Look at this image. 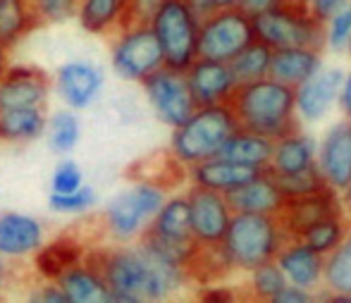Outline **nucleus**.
I'll list each match as a JSON object with an SVG mask.
<instances>
[{
    "mask_svg": "<svg viewBox=\"0 0 351 303\" xmlns=\"http://www.w3.org/2000/svg\"><path fill=\"white\" fill-rule=\"evenodd\" d=\"M88 260L98 267L110 291V303L162 301L186 284V270L165 260L141 241L120 243L115 248L91 253Z\"/></svg>",
    "mask_w": 351,
    "mask_h": 303,
    "instance_id": "1",
    "label": "nucleus"
},
{
    "mask_svg": "<svg viewBox=\"0 0 351 303\" xmlns=\"http://www.w3.org/2000/svg\"><path fill=\"white\" fill-rule=\"evenodd\" d=\"M227 106L232 108L237 124L241 129L263 134L273 141L299 129L294 88L282 82H275L273 77L239 84L232 91Z\"/></svg>",
    "mask_w": 351,
    "mask_h": 303,
    "instance_id": "2",
    "label": "nucleus"
},
{
    "mask_svg": "<svg viewBox=\"0 0 351 303\" xmlns=\"http://www.w3.org/2000/svg\"><path fill=\"white\" fill-rule=\"evenodd\" d=\"M237 127L239 124H237L234 112L227 103L196 108L189 120L172 129V160L184 170H189L208 158L220 156L222 146L237 132Z\"/></svg>",
    "mask_w": 351,
    "mask_h": 303,
    "instance_id": "3",
    "label": "nucleus"
},
{
    "mask_svg": "<svg viewBox=\"0 0 351 303\" xmlns=\"http://www.w3.org/2000/svg\"><path fill=\"white\" fill-rule=\"evenodd\" d=\"M162 53V64L184 72L199 58L201 12L194 0H158L146 14Z\"/></svg>",
    "mask_w": 351,
    "mask_h": 303,
    "instance_id": "4",
    "label": "nucleus"
},
{
    "mask_svg": "<svg viewBox=\"0 0 351 303\" xmlns=\"http://www.w3.org/2000/svg\"><path fill=\"white\" fill-rule=\"evenodd\" d=\"M291 239L278 215L265 213H232L230 227L222 239L234 270H254L261 263L275 260L278 251Z\"/></svg>",
    "mask_w": 351,
    "mask_h": 303,
    "instance_id": "5",
    "label": "nucleus"
},
{
    "mask_svg": "<svg viewBox=\"0 0 351 303\" xmlns=\"http://www.w3.org/2000/svg\"><path fill=\"white\" fill-rule=\"evenodd\" d=\"M167 186L158 180H141L127 191L117 193L103 213V227L115 243H134L160 210Z\"/></svg>",
    "mask_w": 351,
    "mask_h": 303,
    "instance_id": "6",
    "label": "nucleus"
},
{
    "mask_svg": "<svg viewBox=\"0 0 351 303\" xmlns=\"http://www.w3.org/2000/svg\"><path fill=\"white\" fill-rule=\"evenodd\" d=\"M254 36L275 48H313L323 51L325 22L315 19L304 3H280L278 8L251 17Z\"/></svg>",
    "mask_w": 351,
    "mask_h": 303,
    "instance_id": "7",
    "label": "nucleus"
},
{
    "mask_svg": "<svg viewBox=\"0 0 351 303\" xmlns=\"http://www.w3.org/2000/svg\"><path fill=\"white\" fill-rule=\"evenodd\" d=\"M143 246L151 248L165 260L184 267L189 265L191 256L196 251V241L191 237V220H189V201L186 193L180 196H167L160 210L146 227L139 239Z\"/></svg>",
    "mask_w": 351,
    "mask_h": 303,
    "instance_id": "8",
    "label": "nucleus"
},
{
    "mask_svg": "<svg viewBox=\"0 0 351 303\" xmlns=\"http://www.w3.org/2000/svg\"><path fill=\"white\" fill-rule=\"evenodd\" d=\"M110 62L117 77L136 84L162 67L160 46L146 19H130L112 34Z\"/></svg>",
    "mask_w": 351,
    "mask_h": 303,
    "instance_id": "9",
    "label": "nucleus"
},
{
    "mask_svg": "<svg viewBox=\"0 0 351 303\" xmlns=\"http://www.w3.org/2000/svg\"><path fill=\"white\" fill-rule=\"evenodd\" d=\"M254 38V22L246 12H241L239 8L215 10L201 17L199 58L230 62Z\"/></svg>",
    "mask_w": 351,
    "mask_h": 303,
    "instance_id": "10",
    "label": "nucleus"
},
{
    "mask_svg": "<svg viewBox=\"0 0 351 303\" xmlns=\"http://www.w3.org/2000/svg\"><path fill=\"white\" fill-rule=\"evenodd\" d=\"M143 91L148 96V103L156 110L158 120L167 127H180L194 115L196 103L191 98V91L186 86V77L180 69H170L162 64L160 69L143 79Z\"/></svg>",
    "mask_w": 351,
    "mask_h": 303,
    "instance_id": "11",
    "label": "nucleus"
},
{
    "mask_svg": "<svg viewBox=\"0 0 351 303\" xmlns=\"http://www.w3.org/2000/svg\"><path fill=\"white\" fill-rule=\"evenodd\" d=\"M186 201H189L191 237H194L196 246L222 243L227 234V227H230L232 213H234L230 208V203H227L225 193H217L210 191V189L191 184Z\"/></svg>",
    "mask_w": 351,
    "mask_h": 303,
    "instance_id": "12",
    "label": "nucleus"
},
{
    "mask_svg": "<svg viewBox=\"0 0 351 303\" xmlns=\"http://www.w3.org/2000/svg\"><path fill=\"white\" fill-rule=\"evenodd\" d=\"M51 79L34 64H8L0 77V110L14 108H46Z\"/></svg>",
    "mask_w": 351,
    "mask_h": 303,
    "instance_id": "13",
    "label": "nucleus"
},
{
    "mask_svg": "<svg viewBox=\"0 0 351 303\" xmlns=\"http://www.w3.org/2000/svg\"><path fill=\"white\" fill-rule=\"evenodd\" d=\"M315 167L325 184L342 193L351 182V117L332 124L315 151Z\"/></svg>",
    "mask_w": 351,
    "mask_h": 303,
    "instance_id": "14",
    "label": "nucleus"
},
{
    "mask_svg": "<svg viewBox=\"0 0 351 303\" xmlns=\"http://www.w3.org/2000/svg\"><path fill=\"white\" fill-rule=\"evenodd\" d=\"M332 215H344V206H342V198L335 189L325 186L320 191L313 193H306V196L299 198H287L282 210L278 213L282 227L285 232L296 239L306 227L315 225L318 220L323 217H332Z\"/></svg>",
    "mask_w": 351,
    "mask_h": 303,
    "instance_id": "15",
    "label": "nucleus"
},
{
    "mask_svg": "<svg viewBox=\"0 0 351 303\" xmlns=\"http://www.w3.org/2000/svg\"><path fill=\"white\" fill-rule=\"evenodd\" d=\"M184 77L196 108L227 103L232 91L237 88V82L230 72V64L220 60H210V58H196L184 69Z\"/></svg>",
    "mask_w": 351,
    "mask_h": 303,
    "instance_id": "16",
    "label": "nucleus"
},
{
    "mask_svg": "<svg viewBox=\"0 0 351 303\" xmlns=\"http://www.w3.org/2000/svg\"><path fill=\"white\" fill-rule=\"evenodd\" d=\"M56 91L70 110H86L103 91V72L88 60L65 62L56 74Z\"/></svg>",
    "mask_w": 351,
    "mask_h": 303,
    "instance_id": "17",
    "label": "nucleus"
},
{
    "mask_svg": "<svg viewBox=\"0 0 351 303\" xmlns=\"http://www.w3.org/2000/svg\"><path fill=\"white\" fill-rule=\"evenodd\" d=\"M342 69H318L311 79L294 88L296 115L304 122H318L328 115L342 86Z\"/></svg>",
    "mask_w": 351,
    "mask_h": 303,
    "instance_id": "18",
    "label": "nucleus"
},
{
    "mask_svg": "<svg viewBox=\"0 0 351 303\" xmlns=\"http://www.w3.org/2000/svg\"><path fill=\"white\" fill-rule=\"evenodd\" d=\"M46 241V230L32 215L0 213V256L5 260L32 258Z\"/></svg>",
    "mask_w": 351,
    "mask_h": 303,
    "instance_id": "19",
    "label": "nucleus"
},
{
    "mask_svg": "<svg viewBox=\"0 0 351 303\" xmlns=\"http://www.w3.org/2000/svg\"><path fill=\"white\" fill-rule=\"evenodd\" d=\"M275 263L280 265L282 275L289 284H296L301 289H313L323 282V263L325 256L306 246L301 239H287L285 246L278 251Z\"/></svg>",
    "mask_w": 351,
    "mask_h": 303,
    "instance_id": "20",
    "label": "nucleus"
},
{
    "mask_svg": "<svg viewBox=\"0 0 351 303\" xmlns=\"http://www.w3.org/2000/svg\"><path fill=\"white\" fill-rule=\"evenodd\" d=\"M189 180L194 186H204L217 193H230L234 189L244 186L246 182L256 180L263 170L249 165H239V162H232L227 158H208V160L199 162V165L189 167Z\"/></svg>",
    "mask_w": 351,
    "mask_h": 303,
    "instance_id": "21",
    "label": "nucleus"
},
{
    "mask_svg": "<svg viewBox=\"0 0 351 303\" xmlns=\"http://www.w3.org/2000/svg\"><path fill=\"white\" fill-rule=\"evenodd\" d=\"M225 198L234 213H265V215H278L287 201L268 167L256 180L225 193Z\"/></svg>",
    "mask_w": 351,
    "mask_h": 303,
    "instance_id": "22",
    "label": "nucleus"
},
{
    "mask_svg": "<svg viewBox=\"0 0 351 303\" xmlns=\"http://www.w3.org/2000/svg\"><path fill=\"white\" fill-rule=\"evenodd\" d=\"M34 267H36L38 277L46 282L58 280L65 275L70 267L79 265L88 258V248L84 246L82 239L70 234H62L53 241H43L41 248L34 253Z\"/></svg>",
    "mask_w": 351,
    "mask_h": 303,
    "instance_id": "23",
    "label": "nucleus"
},
{
    "mask_svg": "<svg viewBox=\"0 0 351 303\" xmlns=\"http://www.w3.org/2000/svg\"><path fill=\"white\" fill-rule=\"evenodd\" d=\"M134 0H79V27L93 36H112L132 17Z\"/></svg>",
    "mask_w": 351,
    "mask_h": 303,
    "instance_id": "24",
    "label": "nucleus"
},
{
    "mask_svg": "<svg viewBox=\"0 0 351 303\" xmlns=\"http://www.w3.org/2000/svg\"><path fill=\"white\" fill-rule=\"evenodd\" d=\"M320 64H323L320 51H313V48H275L270 56L268 77L296 88L306 79L313 77L320 69Z\"/></svg>",
    "mask_w": 351,
    "mask_h": 303,
    "instance_id": "25",
    "label": "nucleus"
},
{
    "mask_svg": "<svg viewBox=\"0 0 351 303\" xmlns=\"http://www.w3.org/2000/svg\"><path fill=\"white\" fill-rule=\"evenodd\" d=\"M58 284L65 291L67 303H110V291L91 260H84L58 277Z\"/></svg>",
    "mask_w": 351,
    "mask_h": 303,
    "instance_id": "26",
    "label": "nucleus"
},
{
    "mask_svg": "<svg viewBox=\"0 0 351 303\" xmlns=\"http://www.w3.org/2000/svg\"><path fill=\"white\" fill-rule=\"evenodd\" d=\"M315 165V141L299 129L287 136H280L273 143V156H270L268 170L275 175H294V172L308 170Z\"/></svg>",
    "mask_w": 351,
    "mask_h": 303,
    "instance_id": "27",
    "label": "nucleus"
},
{
    "mask_svg": "<svg viewBox=\"0 0 351 303\" xmlns=\"http://www.w3.org/2000/svg\"><path fill=\"white\" fill-rule=\"evenodd\" d=\"M273 138L263 136V134L249 132V129L237 127V132L232 134L225 141L220 151V158H227L232 162H239V165L258 167L265 170L273 156Z\"/></svg>",
    "mask_w": 351,
    "mask_h": 303,
    "instance_id": "28",
    "label": "nucleus"
},
{
    "mask_svg": "<svg viewBox=\"0 0 351 303\" xmlns=\"http://www.w3.org/2000/svg\"><path fill=\"white\" fill-rule=\"evenodd\" d=\"M43 108H14L0 110V143H29L46 132Z\"/></svg>",
    "mask_w": 351,
    "mask_h": 303,
    "instance_id": "29",
    "label": "nucleus"
},
{
    "mask_svg": "<svg viewBox=\"0 0 351 303\" xmlns=\"http://www.w3.org/2000/svg\"><path fill=\"white\" fill-rule=\"evenodd\" d=\"M38 27L32 0H0V43L14 48Z\"/></svg>",
    "mask_w": 351,
    "mask_h": 303,
    "instance_id": "30",
    "label": "nucleus"
},
{
    "mask_svg": "<svg viewBox=\"0 0 351 303\" xmlns=\"http://www.w3.org/2000/svg\"><path fill=\"white\" fill-rule=\"evenodd\" d=\"M270 56H273V48L265 46L263 41H258V38H254L239 56L232 58L227 64H230V72H232V77H234L237 86H239V84H249V82H256V79L268 77Z\"/></svg>",
    "mask_w": 351,
    "mask_h": 303,
    "instance_id": "31",
    "label": "nucleus"
},
{
    "mask_svg": "<svg viewBox=\"0 0 351 303\" xmlns=\"http://www.w3.org/2000/svg\"><path fill=\"white\" fill-rule=\"evenodd\" d=\"M323 282L330 294H351V227L344 239L325 256Z\"/></svg>",
    "mask_w": 351,
    "mask_h": 303,
    "instance_id": "32",
    "label": "nucleus"
},
{
    "mask_svg": "<svg viewBox=\"0 0 351 303\" xmlns=\"http://www.w3.org/2000/svg\"><path fill=\"white\" fill-rule=\"evenodd\" d=\"M349 232V222L344 215H332V217H323L315 225L306 227L296 239H301L306 246H311L313 251L328 256L339 241L344 239V234Z\"/></svg>",
    "mask_w": 351,
    "mask_h": 303,
    "instance_id": "33",
    "label": "nucleus"
},
{
    "mask_svg": "<svg viewBox=\"0 0 351 303\" xmlns=\"http://www.w3.org/2000/svg\"><path fill=\"white\" fill-rule=\"evenodd\" d=\"M48 136V146L56 153H72L79 143V136H82V124H79V117L74 115V110H60L56 115H51L46 120V132Z\"/></svg>",
    "mask_w": 351,
    "mask_h": 303,
    "instance_id": "34",
    "label": "nucleus"
},
{
    "mask_svg": "<svg viewBox=\"0 0 351 303\" xmlns=\"http://www.w3.org/2000/svg\"><path fill=\"white\" fill-rule=\"evenodd\" d=\"M249 272H251V280H249L251 294L258 301H273V296L287 284V277L282 275L280 265L275 260L261 263V265H256Z\"/></svg>",
    "mask_w": 351,
    "mask_h": 303,
    "instance_id": "35",
    "label": "nucleus"
},
{
    "mask_svg": "<svg viewBox=\"0 0 351 303\" xmlns=\"http://www.w3.org/2000/svg\"><path fill=\"white\" fill-rule=\"evenodd\" d=\"M270 175L275 177V182H278L280 191L285 193V198H299L328 186L315 165L308 167V170L294 172V175H275V172H270Z\"/></svg>",
    "mask_w": 351,
    "mask_h": 303,
    "instance_id": "36",
    "label": "nucleus"
},
{
    "mask_svg": "<svg viewBox=\"0 0 351 303\" xmlns=\"http://www.w3.org/2000/svg\"><path fill=\"white\" fill-rule=\"evenodd\" d=\"M48 206L53 213H60V215H84L96 206V193L88 186H79L67 193H51Z\"/></svg>",
    "mask_w": 351,
    "mask_h": 303,
    "instance_id": "37",
    "label": "nucleus"
},
{
    "mask_svg": "<svg viewBox=\"0 0 351 303\" xmlns=\"http://www.w3.org/2000/svg\"><path fill=\"white\" fill-rule=\"evenodd\" d=\"M34 3V14H36L38 24H65L70 19L77 17L79 0H32Z\"/></svg>",
    "mask_w": 351,
    "mask_h": 303,
    "instance_id": "38",
    "label": "nucleus"
},
{
    "mask_svg": "<svg viewBox=\"0 0 351 303\" xmlns=\"http://www.w3.org/2000/svg\"><path fill=\"white\" fill-rule=\"evenodd\" d=\"M349 38H351V3L347 0L325 22V46H330L332 51H342V48L349 46Z\"/></svg>",
    "mask_w": 351,
    "mask_h": 303,
    "instance_id": "39",
    "label": "nucleus"
},
{
    "mask_svg": "<svg viewBox=\"0 0 351 303\" xmlns=\"http://www.w3.org/2000/svg\"><path fill=\"white\" fill-rule=\"evenodd\" d=\"M79 186H84V172L79 170L77 162H72V160L60 162L51 177L53 193H67V191H74V189H79Z\"/></svg>",
    "mask_w": 351,
    "mask_h": 303,
    "instance_id": "40",
    "label": "nucleus"
},
{
    "mask_svg": "<svg viewBox=\"0 0 351 303\" xmlns=\"http://www.w3.org/2000/svg\"><path fill=\"white\" fill-rule=\"evenodd\" d=\"M347 0H304V5L308 8V12L320 22H328L335 12H337Z\"/></svg>",
    "mask_w": 351,
    "mask_h": 303,
    "instance_id": "41",
    "label": "nucleus"
},
{
    "mask_svg": "<svg viewBox=\"0 0 351 303\" xmlns=\"http://www.w3.org/2000/svg\"><path fill=\"white\" fill-rule=\"evenodd\" d=\"M32 301L34 303H67V296H65V291L60 289V284L53 280V282H46L43 287H38V289L34 291Z\"/></svg>",
    "mask_w": 351,
    "mask_h": 303,
    "instance_id": "42",
    "label": "nucleus"
},
{
    "mask_svg": "<svg viewBox=\"0 0 351 303\" xmlns=\"http://www.w3.org/2000/svg\"><path fill=\"white\" fill-rule=\"evenodd\" d=\"M308 301H311V291L301 289L296 284H289V282L273 296V303H308Z\"/></svg>",
    "mask_w": 351,
    "mask_h": 303,
    "instance_id": "43",
    "label": "nucleus"
},
{
    "mask_svg": "<svg viewBox=\"0 0 351 303\" xmlns=\"http://www.w3.org/2000/svg\"><path fill=\"white\" fill-rule=\"evenodd\" d=\"M280 3H285V0H237V8L249 14V17H256V14H263L268 10L278 8Z\"/></svg>",
    "mask_w": 351,
    "mask_h": 303,
    "instance_id": "44",
    "label": "nucleus"
},
{
    "mask_svg": "<svg viewBox=\"0 0 351 303\" xmlns=\"http://www.w3.org/2000/svg\"><path fill=\"white\" fill-rule=\"evenodd\" d=\"M196 10L201 12V17L215 10H225V8H237V0H194Z\"/></svg>",
    "mask_w": 351,
    "mask_h": 303,
    "instance_id": "45",
    "label": "nucleus"
},
{
    "mask_svg": "<svg viewBox=\"0 0 351 303\" xmlns=\"http://www.w3.org/2000/svg\"><path fill=\"white\" fill-rule=\"evenodd\" d=\"M337 103L342 108L344 117H351V74L342 79V86H339V93H337Z\"/></svg>",
    "mask_w": 351,
    "mask_h": 303,
    "instance_id": "46",
    "label": "nucleus"
},
{
    "mask_svg": "<svg viewBox=\"0 0 351 303\" xmlns=\"http://www.w3.org/2000/svg\"><path fill=\"white\" fill-rule=\"evenodd\" d=\"M201 301H232L234 294L230 289H215V287H204L199 294Z\"/></svg>",
    "mask_w": 351,
    "mask_h": 303,
    "instance_id": "47",
    "label": "nucleus"
},
{
    "mask_svg": "<svg viewBox=\"0 0 351 303\" xmlns=\"http://www.w3.org/2000/svg\"><path fill=\"white\" fill-rule=\"evenodd\" d=\"M158 0H134L132 3V17L130 19H146V14L151 12V8Z\"/></svg>",
    "mask_w": 351,
    "mask_h": 303,
    "instance_id": "48",
    "label": "nucleus"
},
{
    "mask_svg": "<svg viewBox=\"0 0 351 303\" xmlns=\"http://www.w3.org/2000/svg\"><path fill=\"white\" fill-rule=\"evenodd\" d=\"M8 277H10V265H8V260H5L3 256H0V289L5 287V282H8Z\"/></svg>",
    "mask_w": 351,
    "mask_h": 303,
    "instance_id": "49",
    "label": "nucleus"
},
{
    "mask_svg": "<svg viewBox=\"0 0 351 303\" xmlns=\"http://www.w3.org/2000/svg\"><path fill=\"white\" fill-rule=\"evenodd\" d=\"M342 206H344V213L351 215V182L347 184V189L342 191Z\"/></svg>",
    "mask_w": 351,
    "mask_h": 303,
    "instance_id": "50",
    "label": "nucleus"
},
{
    "mask_svg": "<svg viewBox=\"0 0 351 303\" xmlns=\"http://www.w3.org/2000/svg\"><path fill=\"white\" fill-rule=\"evenodd\" d=\"M8 64H10V60H8V48L0 43V77L5 74V69H8Z\"/></svg>",
    "mask_w": 351,
    "mask_h": 303,
    "instance_id": "51",
    "label": "nucleus"
},
{
    "mask_svg": "<svg viewBox=\"0 0 351 303\" xmlns=\"http://www.w3.org/2000/svg\"><path fill=\"white\" fill-rule=\"evenodd\" d=\"M325 301H332V303H351V294H332V296H328Z\"/></svg>",
    "mask_w": 351,
    "mask_h": 303,
    "instance_id": "52",
    "label": "nucleus"
},
{
    "mask_svg": "<svg viewBox=\"0 0 351 303\" xmlns=\"http://www.w3.org/2000/svg\"><path fill=\"white\" fill-rule=\"evenodd\" d=\"M285 3H304V0H285Z\"/></svg>",
    "mask_w": 351,
    "mask_h": 303,
    "instance_id": "53",
    "label": "nucleus"
},
{
    "mask_svg": "<svg viewBox=\"0 0 351 303\" xmlns=\"http://www.w3.org/2000/svg\"><path fill=\"white\" fill-rule=\"evenodd\" d=\"M349 53H351V38H349Z\"/></svg>",
    "mask_w": 351,
    "mask_h": 303,
    "instance_id": "54",
    "label": "nucleus"
}]
</instances>
